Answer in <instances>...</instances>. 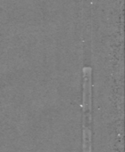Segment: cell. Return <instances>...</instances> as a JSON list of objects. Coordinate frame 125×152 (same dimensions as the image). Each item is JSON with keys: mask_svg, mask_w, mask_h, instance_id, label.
<instances>
[{"mask_svg": "<svg viewBox=\"0 0 125 152\" xmlns=\"http://www.w3.org/2000/svg\"><path fill=\"white\" fill-rule=\"evenodd\" d=\"M83 111L84 122L83 127L89 128L91 122V69L86 67L83 69ZM83 128V129H84Z\"/></svg>", "mask_w": 125, "mask_h": 152, "instance_id": "6da1fadb", "label": "cell"}]
</instances>
